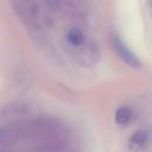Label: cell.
<instances>
[{"mask_svg": "<svg viewBox=\"0 0 152 152\" xmlns=\"http://www.w3.org/2000/svg\"><path fill=\"white\" fill-rule=\"evenodd\" d=\"M112 46L115 50L116 55L120 57L121 61H124L127 65L132 66V68H140V61L139 58L128 49V46L116 36H114L112 38Z\"/></svg>", "mask_w": 152, "mask_h": 152, "instance_id": "cell-1", "label": "cell"}, {"mask_svg": "<svg viewBox=\"0 0 152 152\" xmlns=\"http://www.w3.org/2000/svg\"><path fill=\"white\" fill-rule=\"evenodd\" d=\"M148 138H150V134H148V131H146V129H139V131L134 132L128 140L129 150L133 152H138V151L142 150L144 146L146 145Z\"/></svg>", "mask_w": 152, "mask_h": 152, "instance_id": "cell-2", "label": "cell"}, {"mask_svg": "<svg viewBox=\"0 0 152 152\" xmlns=\"http://www.w3.org/2000/svg\"><path fill=\"white\" fill-rule=\"evenodd\" d=\"M66 40L72 46H81L84 43V34L78 27H70L66 31Z\"/></svg>", "mask_w": 152, "mask_h": 152, "instance_id": "cell-3", "label": "cell"}, {"mask_svg": "<svg viewBox=\"0 0 152 152\" xmlns=\"http://www.w3.org/2000/svg\"><path fill=\"white\" fill-rule=\"evenodd\" d=\"M114 120L116 124L119 125H126L132 120V109L129 107H120L116 109L115 115H114Z\"/></svg>", "mask_w": 152, "mask_h": 152, "instance_id": "cell-4", "label": "cell"}]
</instances>
